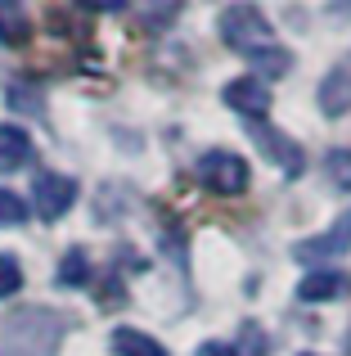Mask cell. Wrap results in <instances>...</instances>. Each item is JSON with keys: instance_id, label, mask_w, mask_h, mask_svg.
I'll return each instance as SVG.
<instances>
[{"instance_id": "9a60e30c", "label": "cell", "mask_w": 351, "mask_h": 356, "mask_svg": "<svg viewBox=\"0 0 351 356\" xmlns=\"http://www.w3.org/2000/svg\"><path fill=\"white\" fill-rule=\"evenodd\" d=\"M27 221V203L14 190H0V230H14Z\"/></svg>"}, {"instance_id": "ac0fdd59", "label": "cell", "mask_w": 351, "mask_h": 356, "mask_svg": "<svg viewBox=\"0 0 351 356\" xmlns=\"http://www.w3.org/2000/svg\"><path fill=\"white\" fill-rule=\"evenodd\" d=\"M72 5H86V9H95V14H99V9H117L122 0H72Z\"/></svg>"}, {"instance_id": "e0dca14e", "label": "cell", "mask_w": 351, "mask_h": 356, "mask_svg": "<svg viewBox=\"0 0 351 356\" xmlns=\"http://www.w3.org/2000/svg\"><path fill=\"white\" fill-rule=\"evenodd\" d=\"M198 356H239V352L230 348V343H203V348H198Z\"/></svg>"}, {"instance_id": "6da1fadb", "label": "cell", "mask_w": 351, "mask_h": 356, "mask_svg": "<svg viewBox=\"0 0 351 356\" xmlns=\"http://www.w3.org/2000/svg\"><path fill=\"white\" fill-rule=\"evenodd\" d=\"M216 27H221V41H225L230 50H239V54H257V50H266V45H275L271 18H266L252 0L225 5L221 18H216Z\"/></svg>"}, {"instance_id": "30bf717a", "label": "cell", "mask_w": 351, "mask_h": 356, "mask_svg": "<svg viewBox=\"0 0 351 356\" xmlns=\"http://www.w3.org/2000/svg\"><path fill=\"white\" fill-rule=\"evenodd\" d=\"M108 348H113V356H167L158 339H149V334L131 330V325L113 330V343H108Z\"/></svg>"}, {"instance_id": "ba28073f", "label": "cell", "mask_w": 351, "mask_h": 356, "mask_svg": "<svg viewBox=\"0 0 351 356\" xmlns=\"http://www.w3.org/2000/svg\"><path fill=\"white\" fill-rule=\"evenodd\" d=\"M351 293V275L347 270H329V266H316L302 275L298 284V298L302 302H338V298Z\"/></svg>"}, {"instance_id": "5b68a950", "label": "cell", "mask_w": 351, "mask_h": 356, "mask_svg": "<svg viewBox=\"0 0 351 356\" xmlns=\"http://www.w3.org/2000/svg\"><path fill=\"white\" fill-rule=\"evenodd\" d=\"M248 131H252V140H257V149H262L266 158H271L275 167H280L284 176H302V167H307V154H302V145L298 140H289L284 131H275V127H266V122H248Z\"/></svg>"}, {"instance_id": "2e32d148", "label": "cell", "mask_w": 351, "mask_h": 356, "mask_svg": "<svg viewBox=\"0 0 351 356\" xmlns=\"http://www.w3.org/2000/svg\"><path fill=\"white\" fill-rule=\"evenodd\" d=\"M18 289H23V266H18V257L0 252V298H14Z\"/></svg>"}, {"instance_id": "277c9868", "label": "cell", "mask_w": 351, "mask_h": 356, "mask_svg": "<svg viewBox=\"0 0 351 356\" xmlns=\"http://www.w3.org/2000/svg\"><path fill=\"white\" fill-rule=\"evenodd\" d=\"M343 252H351V208L343 212V217L334 221V226L325 230V235H311V239H302L298 248H293V257L302 261V266H325V261H334V257H343Z\"/></svg>"}, {"instance_id": "8fae6325", "label": "cell", "mask_w": 351, "mask_h": 356, "mask_svg": "<svg viewBox=\"0 0 351 356\" xmlns=\"http://www.w3.org/2000/svg\"><path fill=\"white\" fill-rule=\"evenodd\" d=\"M248 63H252V77H284V72L293 68V54L284 50V45H266V50L248 54Z\"/></svg>"}, {"instance_id": "d6986e66", "label": "cell", "mask_w": 351, "mask_h": 356, "mask_svg": "<svg viewBox=\"0 0 351 356\" xmlns=\"http://www.w3.org/2000/svg\"><path fill=\"white\" fill-rule=\"evenodd\" d=\"M343 14H351V0H343Z\"/></svg>"}, {"instance_id": "3957f363", "label": "cell", "mask_w": 351, "mask_h": 356, "mask_svg": "<svg viewBox=\"0 0 351 356\" xmlns=\"http://www.w3.org/2000/svg\"><path fill=\"white\" fill-rule=\"evenodd\" d=\"M77 203V181L59 172H36L32 176V208L41 221H59Z\"/></svg>"}, {"instance_id": "8992f818", "label": "cell", "mask_w": 351, "mask_h": 356, "mask_svg": "<svg viewBox=\"0 0 351 356\" xmlns=\"http://www.w3.org/2000/svg\"><path fill=\"white\" fill-rule=\"evenodd\" d=\"M221 99H225V104L234 108L243 122H266V113H271V90H266V81L252 77V72H243V77L225 81Z\"/></svg>"}, {"instance_id": "7a4b0ae2", "label": "cell", "mask_w": 351, "mask_h": 356, "mask_svg": "<svg viewBox=\"0 0 351 356\" xmlns=\"http://www.w3.org/2000/svg\"><path fill=\"white\" fill-rule=\"evenodd\" d=\"M198 181H203V190H212V194H221V199H234V194H243L248 190V163L239 154H230V149H212V154H203L198 158Z\"/></svg>"}, {"instance_id": "44dd1931", "label": "cell", "mask_w": 351, "mask_h": 356, "mask_svg": "<svg viewBox=\"0 0 351 356\" xmlns=\"http://www.w3.org/2000/svg\"><path fill=\"white\" fill-rule=\"evenodd\" d=\"M302 356H316V352H302Z\"/></svg>"}, {"instance_id": "9c48e42d", "label": "cell", "mask_w": 351, "mask_h": 356, "mask_svg": "<svg viewBox=\"0 0 351 356\" xmlns=\"http://www.w3.org/2000/svg\"><path fill=\"white\" fill-rule=\"evenodd\" d=\"M32 163V140L23 127L14 122H0V172H18V167Z\"/></svg>"}, {"instance_id": "4fadbf2b", "label": "cell", "mask_w": 351, "mask_h": 356, "mask_svg": "<svg viewBox=\"0 0 351 356\" xmlns=\"http://www.w3.org/2000/svg\"><path fill=\"white\" fill-rule=\"evenodd\" d=\"M90 280H95V275H90L86 252H81V248H72L68 257L59 261V284H63V289H81V284H90Z\"/></svg>"}, {"instance_id": "7c38bea8", "label": "cell", "mask_w": 351, "mask_h": 356, "mask_svg": "<svg viewBox=\"0 0 351 356\" xmlns=\"http://www.w3.org/2000/svg\"><path fill=\"white\" fill-rule=\"evenodd\" d=\"M27 36H32V23H27L9 0H0V41L5 45H23Z\"/></svg>"}, {"instance_id": "ffe728a7", "label": "cell", "mask_w": 351, "mask_h": 356, "mask_svg": "<svg viewBox=\"0 0 351 356\" xmlns=\"http://www.w3.org/2000/svg\"><path fill=\"white\" fill-rule=\"evenodd\" d=\"M347 356H351V330H347Z\"/></svg>"}, {"instance_id": "5bb4252c", "label": "cell", "mask_w": 351, "mask_h": 356, "mask_svg": "<svg viewBox=\"0 0 351 356\" xmlns=\"http://www.w3.org/2000/svg\"><path fill=\"white\" fill-rule=\"evenodd\" d=\"M325 176H329L334 190L351 194V149H334V154L325 158Z\"/></svg>"}, {"instance_id": "52a82bcc", "label": "cell", "mask_w": 351, "mask_h": 356, "mask_svg": "<svg viewBox=\"0 0 351 356\" xmlns=\"http://www.w3.org/2000/svg\"><path fill=\"white\" fill-rule=\"evenodd\" d=\"M316 99H320V113H325V118H347L351 113V54L338 59L334 68L325 72Z\"/></svg>"}]
</instances>
